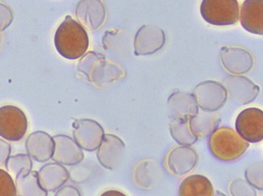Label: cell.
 <instances>
[{
  "label": "cell",
  "instance_id": "cell-1",
  "mask_svg": "<svg viewBox=\"0 0 263 196\" xmlns=\"http://www.w3.org/2000/svg\"><path fill=\"white\" fill-rule=\"evenodd\" d=\"M54 46L62 57L76 60L88 51L89 39L85 29L81 24L66 16L54 35Z\"/></svg>",
  "mask_w": 263,
  "mask_h": 196
},
{
  "label": "cell",
  "instance_id": "cell-2",
  "mask_svg": "<svg viewBox=\"0 0 263 196\" xmlns=\"http://www.w3.org/2000/svg\"><path fill=\"white\" fill-rule=\"evenodd\" d=\"M209 148L213 156L219 160L233 161L245 154L249 148V143L234 129L219 127L211 134Z\"/></svg>",
  "mask_w": 263,
  "mask_h": 196
},
{
  "label": "cell",
  "instance_id": "cell-3",
  "mask_svg": "<svg viewBox=\"0 0 263 196\" xmlns=\"http://www.w3.org/2000/svg\"><path fill=\"white\" fill-rule=\"evenodd\" d=\"M240 6L237 0H202L200 14L210 25L230 26L240 19Z\"/></svg>",
  "mask_w": 263,
  "mask_h": 196
},
{
  "label": "cell",
  "instance_id": "cell-4",
  "mask_svg": "<svg viewBox=\"0 0 263 196\" xmlns=\"http://www.w3.org/2000/svg\"><path fill=\"white\" fill-rule=\"evenodd\" d=\"M27 130V117L22 109L13 105L0 107V137L3 139L21 141Z\"/></svg>",
  "mask_w": 263,
  "mask_h": 196
},
{
  "label": "cell",
  "instance_id": "cell-5",
  "mask_svg": "<svg viewBox=\"0 0 263 196\" xmlns=\"http://www.w3.org/2000/svg\"><path fill=\"white\" fill-rule=\"evenodd\" d=\"M228 92L222 84L215 81H205L195 88L193 97L202 111L214 112L221 109L227 101Z\"/></svg>",
  "mask_w": 263,
  "mask_h": 196
},
{
  "label": "cell",
  "instance_id": "cell-6",
  "mask_svg": "<svg viewBox=\"0 0 263 196\" xmlns=\"http://www.w3.org/2000/svg\"><path fill=\"white\" fill-rule=\"evenodd\" d=\"M236 129L245 141L258 143L263 140V111L257 107H248L238 115Z\"/></svg>",
  "mask_w": 263,
  "mask_h": 196
},
{
  "label": "cell",
  "instance_id": "cell-7",
  "mask_svg": "<svg viewBox=\"0 0 263 196\" xmlns=\"http://www.w3.org/2000/svg\"><path fill=\"white\" fill-rule=\"evenodd\" d=\"M73 127V139L82 149L97 151L105 135L99 122L92 119H80L74 122Z\"/></svg>",
  "mask_w": 263,
  "mask_h": 196
},
{
  "label": "cell",
  "instance_id": "cell-8",
  "mask_svg": "<svg viewBox=\"0 0 263 196\" xmlns=\"http://www.w3.org/2000/svg\"><path fill=\"white\" fill-rule=\"evenodd\" d=\"M199 156L191 146L180 145L170 151L166 158V166L171 173L182 177L190 173L197 166Z\"/></svg>",
  "mask_w": 263,
  "mask_h": 196
},
{
  "label": "cell",
  "instance_id": "cell-9",
  "mask_svg": "<svg viewBox=\"0 0 263 196\" xmlns=\"http://www.w3.org/2000/svg\"><path fill=\"white\" fill-rule=\"evenodd\" d=\"M54 142L53 161L63 166H73L83 161L85 155L82 148L70 137L59 134L53 137Z\"/></svg>",
  "mask_w": 263,
  "mask_h": 196
},
{
  "label": "cell",
  "instance_id": "cell-10",
  "mask_svg": "<svg viewBox=\"0 0 263 196\" xmlns=\"http://www.w3.org/2000/svg\"><path fill=\"white\" fill-rule=\"evenodd\" d=\"M125 144L119 137L106 134L97 149L99 163L106 169L114 170L122 163Z\"/></svg>",
  "mask_w": 263,
  "mask_h": 196
},
{
  "label": "cell",
  "instance_id": "cell-11",
  "mask_svg": "<svg viewBox=\"0 0 263 196\" xmlns=\"http://www.w3.org/2000/svg\"><path fill=\"white\" fill-rule=\"evenodd\" d=\"M224 86L231 99L240 105L253 102L260 92L258 85L242 76H229L224 80Z\"/></svg>",
  "mask_w": 263,
  "mask_h": 196
},
{
  "label": "cell",
  "instance_id": "cell-12",
  "mask_svg": "<svg viewBox=\"0 0 263 196\" xmlns=\"http://www.w3.org/2000/svg\"><path fill=\"white\" fill-rule=\"evenodd\" d=\"M221 60L224 69L236 76L248 73L255 63L252 54L240 47H222Z\"/></svg>",
  "mask_w": 263,
  "mask_h": 196
},
{
  "label": "cell",
  "instance_id": "cell-13",
  "mask_svg": "<svg viewBox=\"0 0 263 196\" xmlns=\"http://www.w3.org/2000/svg\"><path fill=\"white\" fill-rule=\"evenodd\" d=\"M25 146L27 154L38 163H46L52 158L54 139L44 131H35L29 134Z\"/></svg>",
  "mask_w": 263,
  "mask_h": 196
},
{
  "label": "cell",
  "instance_id": "cell-14",
  "mask_svg": "<svg viewBox=\"0 0 263 196\" xmlns=\"http://www.w3.org/2000/svg\"><path fill=\"white\" fill-rule=\"evenodd\" d=\"M243 29L250 33L263 35V0H245L240 12Z\"/></svg>",
  "mask_w": 263,
  "mask_h": 196
},
{
  "label": "cell",
  "instance_id": "cell-15",
  "mask_svg": "<svg viewBox=\"0 0 263 196\" xmlns=\"http://www.w3.org/2000/svg\"><path fill=\"white\" fill-rule=\"evenodd\" d=\"M163 31L154 26H143L135 38L136 54H153L164 45Z\"/></svg>",
  "mask_w": 263,
  "mask_h": 196
},
{
  "label": "cell",
  "instance_id": "cell-16",
  "mask_svg": "<svg viewBox=\"0 0 263 196\" xmlns=\"http://www.w3.org/2000/svg\"><path fill=\"white\" fill-rule=\"evenodd\" d=\"M40 184L48 191H56L69 179L68 169L59 163H47L37 171Z\"/></svg>",
  "mask_w": 263,
  "mask_h": 196
},
{
  "label": "cell",
  "instance_id": "cell-17",
  "mask_svg": "<svg viewBox=\"0 0 263 196\" xmlns=\"http://www.w3.org/2000/svg\"><path fill=\"white\" fill-rule=\"evenodd\" d=\"M162 176L160 164L154 159H145L136 166L134 181L142 189H151L159 182Z\"/></svg>",
  "mask_w": 263,
  "mask_h": 196
},
{
  "label": "cell",
  "instance_id": "cell-18",
  "mask_svg": "<svg viewBox=\"0 0 263 196\" xmlns=\"http://www.w3.org/2000/svg\"><path fill=\"white\" fill-rule=\"evenodd\" d=\"M168 107L173 119L189 120L199 113L196 100L192 94L176 92L168 99Z\"/></svg>",
  "mask_w": 263,
  "mask_h": 196
},
{
  "label": "cell",
  "instance_id": "cell-19",
  "mask_svg": "<svg viewBox=\"0 0 263 196\" xmlns=\"http://www.w3.org/2000/svg\"><path fill=\"white\" fill-rule=\"evenodd\" d=\"M219 116L211 112L198 113L194 117L189 119V123L191 131L195 136L199 138H204L211 136L219 125Z\"/></svg>",
  "mask_w": 263,
  "mask_h": 196
},
{
  "label": "cell",
  "instance_id": "cell-20",
  "mask_svg": "<svg viewBox=\"0 0 263 196\" xmlns=\"http://www.w3.org/2000/svg\"><path fill=\"white\" fill-rule=\"evenodd\" d=\"M214 187L210 180L202 175L186 178L179 187V196H214Z\"/></svg>",
  "mask_w": 263,
  "mask_h": 196
},
{
  "label": "cell",
  "instance_id": "cell-21",
  "mask_svg": "<svg viewBox=\"0 0 263 196\" xmlns=\"http://www.w3.org/2000/svg\"><path fill=\"white\" fill-rule=\"evenodd\" d=\"M19 196H47L48 192L40 184L38 173L35 170L24 169L15 178Z\"/></svg>",
  "mask_w": 263,
  "mask_h": 196
},
{
  "label": "cell",
  "instance_id": "cell-22",
  "mask_svg": "<svg viewBox=\"0 0 263 196\" xmlns=\"http://www.w3.org/2000/svg\"><path fill=\"white\" fill-rule=\"evenodd\" d=\"M170 132L180 145L192 146L198 140L191 131L189 120L186 119H173L170 122Z\"/></svg>",
  "mask_w": 263,
  "mask_h": 196
},
{
  "label": "cell",
  "instance_id": "cell-23",
  "mask_svg": "<svg viewBox=\"0 0 263 196\" xmlns=\"http://www.w3.org/2000/svg\"><path fill=\"white\" fill-rule=\"evenodd\" d=\"M7 172L13 178H16L24 169L32 170L33 163L32 158L28 154H17L10 156L5 163Z\"/></svg>",
  "mask_w": 263,
  "mask_h": 196
},
{
  "label": "cell",
  "instance_id": "cell-24",
  "mask_svg": "<svg viewBox=\"0 0 263 196\" xmlns=\"http://www.w3.org/2000/svg\"><path fill=\"white\" fill-rule=\"evenodd\" d=\"M245 178L254 188L263 191V160L250 165L245 170Z\"/></svg>",
  "mask_w": 263,
  "mask_h": 196
},
{
  "label": "cell",
  "instance_id": "cell-25",
  "mask_svg": "<svg viewBox=\"0 0 263 196\" xmlns=\"http://www.w3.org/2000/svg\"><path fill=\"white\" fill-rule=\"evenodd\" d=\"M230 191L232 196H257L255 188L246 179L242 178H236L232 181Z\"/></svg>",
  "mask_w": 263,
  "mask_h": 196
},
{
  "label": "cell",
  "instance_id": "cell-26",
  "mask_svg": "<svg viewBox=\"0 0 263 196\" xmlns=\"http://www.w3.org/2000/svg\"><path fill=\"white\" fill-rule=\"evenodd\" d=\"M0 196H19L13 177L3 169H0Z\"/></svg>",
  "mask_w": 263,
  "mask_h": 196
},
{
  "label": "cell",
  "instance_id": "cell-27",
  "mask_svg": "<svg viewBox=\"0 0 263 196\" xmlns=\"http://www.w3.org/2000/svg\"><path fill=\"white\" fill-rule=\"evenodd\" d=\"M14 20V12L7 4L0 3V32H4Z\"/></svg>",
  "mask_w": 263,
  "mask_h": 196
},
{
  "label": "cell",
  "instance_id": "cell-28",
  "mask_svg": "<svg viewBox=\"0 0 263 196\" xmlns=\"http://www.w3.org/2000/svg\"><path fill=\"white\" fill-rule=\"evenodd\" d=\"M11 154V146L5 140L0 138V166L5 165Z\"/></svg>",
  "mask_w": 263,
  "mask_h": 196
},
{
  "label": "cell",
  "instance_id": "cell-29",
  "mask_svg": "<svg viewBox=\"0 0 263 196\" xmlns=\"http://www.w3.org/2000/svg\"><path fill=\"white\" fill-rule=\"evenodd\" d=\"M54 196H81L79 190L73 185H65L56 191Z\"/></svg>",
  "mask_w": 263,
  "mask_h": 196
},
{
  "label": "cell",
  "instance_id": "cell-30",
  "mask_svg": "<svg viewBox=\"0 0 263 196\" xmlns=\"http://www.w3.org/2000/svg\"><path fill=\"white\" fill-rule=\"evenodd\" d=\"M100 196H126L122 191H118V190H108V191H104Z\"/></svg>",
  "mask_w": 263,
  "mask_h": 196
},
{
  "label": "cell",
  "instance_id": "cell-31",
  "mask_svg": "<svg viewBox=\"0 0 263 196\" xmlns=\"http://www.w3.org/2000/svg\"><path fill=\"white\" fill-rule=\"evenodd\" d=\"M4 44H5V35L4 32H0V54L4 49Z\"/></svg>",
  "mask_w": 263,
  "mask_h": 196
},
{
  "label": "cell",
  "instance_id": "cell-32",
  "mask_svg": "<svg viewBox=\"0 0 263 196\" xmlns=\"http://www.w3.org/2000/svg\"><path fill=\"white\" fill-rule=\"evenodd\" d=\"M214 196H226V194H223L222 192H220V191H216V192H214Z\"/></svg>",
  "mask_w": 263,
  "mask_h": 196
}]
</instances>
